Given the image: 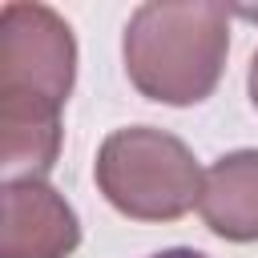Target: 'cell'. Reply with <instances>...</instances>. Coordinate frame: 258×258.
<instances>
[{
  "label": "cell",
  "mask_w": 258,
  "mask_h": 258,
  "mask_svg": "<svg viewBox=\"0 0 258 258\" xmlns=\"http://www.w3.org/2000/svg\"><path fill=\"white\" fill-rule=\"evenodd\" d=\"M77 77V40L48 4L0 8V165L8 181H44L60 153V109Z\"/></svg>",
  "instance_id": "cell-1"
},
{
  "label": "cell",
  "mask_w": 258,
  "mask_h": 258,
  "mask_svg": "<svg viewBox=\"0 0 258 258\" xmlns=\"http://www.w3.org/2000/svg\"><path fill=\"white\" fill-rule=\"evenodd\" d=\"M226 4H141L125 28V73L133 89L161 105L206 101L226 69Z\"/></svg>",
  "instance_id": "cell-2"
},
{
  "label": "cell",
  "mask_w": 258,
  "mask_h": 258,
  "mask_svg": "<svg viewBox=\"0 0 258 258\" xmlns=\"http://www.w3.org/2000/svg\"><path fill=\"white\" fill-rule=\"evenodd\" d=\"M202 165L189 145L153 125H129L101 141L97 185L113 210L137 222H173L202 198Z\"/></svg>",
  "instance_id": "cell-3"
},
{
  "label": "cell",
  "mask_w": 258,
  "mask_h": 258,
  "mask_svg": "<svg viewBox=\"0 0 258 258\" xmlns=\"http://www.w3.org/2000/svg\"><path fill=\"white\" fill-rule=\"evenodd\" d=\"M77 246L81 222L48 181H4L0 258H69Z\"/></svg>",
  "instance_id": "cell-4"
},
{
  "label": "cell",
  "mask_w": 258,
  "mask_h": 258,
  "mask_svg": "<svg viewBox=\"0 0 258 258\" xmlns=\"http://www.w3.org/2000/svg\"><path fill=\"white\" fill-rule=\"evenodd\" d=\"M202 222L226 242H258V149H238L206 169Z\"/></svg>",
  "instance_id": "cell-5"
},
{
  "label": "cell",
  "mask_w": 258,
  "mask_h": 258,
  "mask_svg": "<svg viewBox=\"0 0 258 258\" xmlns=\"http://www.w3.org/2000/svg\"><path fill=\"white\" fill-rule=\"evenodd\" d=\"M250 101H254V109H258V52H254V60H250Z\"/></svg>",
  "instance_id": "cell-6"
},
{
  "label": "cell",
  "mask_w": 258,
  "mask_h": 258,
  "mask_svg": "<svg viewBox=\"0 0 258 258\" xmlns=\"http://www.w3.org/2000/svg\"><path fill=\"white\" fill-rule=\"evenodd\" d=\"M153 258H206V254H198V250H161V254H153Z\"/></svg>",
  "instance_id": "cell-7"
}]
</instances>
